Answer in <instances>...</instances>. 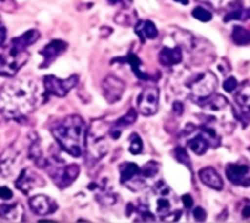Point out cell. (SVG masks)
<instances>
[{"mask_svg": "<svg viewBox=\"0 0 250 223\" xmlns=\"http://www.w3.org/2000/svg\"><path fill=\"white\" fill-rule=\"evenodd\" d=\"M37 83L32 79H15L0 89V112L21 121L37 105Z\"/></svg>", "mask_w": 250, "mask_h": 223, "instance_id": "obj_1", "label": "cell"}, {"mask_svg": "<svg viewBox=\"0 0 250 223\" xmlns=\"http://www.w3.org/2000/svg\"><path fill=\"white\" fill-rule=\"evenodd\" d=\"M59 146L73 158H81L86 149V127L79 115H67L51 127Z\"/></svg>", "mask_w": 250, "mask_h": 223, "instance_id": "obj_2", "label": "cell"}, {"mask_svg": "<svg viewBox=\"0 0 250 223\" xmlns=\"http://www.w3.org/2000/svg\"><path fill=\"white\" fill-rule=\"evenodd\" d=\"M154 213L164 222H174L182 216V210L176 206V197L170 187L160 183L154 190Z\"/></svg>", "mask_w": 250, "mask_h": 223, "instance_id": "obj_3", "label": "cell"}, {"mask_svg": "<svg viewBox=\"0 0 250 223\" xmlns=\"http://www.w3.org/2000/svg\"><path fill=\"white\" fill-rule=\"evenodd\" d=\"M110 127L111 126L104 120H95L91 124L89 131L86 133V152L91 158L101 159L104 155H107Z\"/></svg>", "mask_w": 250, "mask_h": 223, "instance_id": "obj_4", "label": "cell"}, {"mask_svg": "<svg viewBox=\"0 0 250 223\" xmlns=\"http://www.w3.org/2000/svg\"><path fill=\"white\" fill-rule=\"evenodd\" d=\"M28 51L26 48H21L10 42V45L0 48V76L12 77L15 76L21 67L28 61Z\"/></svg>", "mask_w": 250, "mask_h": 223, "instance_id": "obj_5", "label": "cell"}, {"mask_svg": "<svg viewBox=\"0 0 250 223\" xmlns=\"http://www.w3.org/2000/svg\"><path fill=\"white\" fill-rule=\"evenodd\" d=\"M42 169L48 172L54 184L62 190L72 186L79 175L78 165H64L62 159H56V158H47Z\"/></svg>", "mask_w": 250, "mask_h": 223, "instance_id": "obj_6", "label": "cell"}, {"mask_svg": "<svg viewBox=\"0 0 250 223\" xmlns=\"http://www.w3.org/2000/svg\"><path fill=\"white\" fill-rule=\"evenodd\" d=\"M188 86L190 89V96L195 102L204 104L208 101L217 89V76L211 72L199 73L189 79Z\"/></svg>", "mask_w": 250, "mask_h": 223, "instance_id": "obj_7", "label": "cell"}, {"mask_svg": "<svg viewBox=\"0 0 250 223\" xmlns=\"http://www.w3.org/2000/svg\"><path fill=\"white\" fill-rule=\"evenodd\" d=\"M192 131L193 136L188 140V146L195 155H205L211 148H217L220 145L217 130L209 126H204L201 129L192 126Z\"/></svg>", "mask_w": 250, "mask_h": 223, "instance_id": "obj_8", "label": "cell"}, {"mask_svg": "<svg viewBox=\"0 0 250 223\" xmlns=\"http://www.w3.org/2000/svg\"><path fill=\"white\" fill-rule=\"evenodd\" d=\"M78 80H79L78 74H73L67 79H57L56 76L48 74L42 79V83H44V91L47 95L64 98L70 92V89L76 86Z\"/></svg>", "mask_w": 250, "mask_h": 223, "instance_id": "obj_9", "label": "cell"}, {"mask_svg": "<svg viewBox=\"0 0 250 223\" xmlns=\"http://www.w3.org/2000/svg\"><path fill=\"white\" fill-rule=\"evenodd\" d=\"M145 177L142 175V169L133 162H125L120 165V183L130 190H142L145 187Z\"/></svg>", "mask_w": 250, "mask_h": 223, "instance_id": "obj_10", "label": "cell"}, {"mask_svg": "<svg viewBox=\"0 0 250 223\" xmlns=\"http://www.w3.org/2000/svg\"><path fill=\"white\" fill-rule=\"evenodd\" d=\"M158 102L160 89L157 86H146L138 96V111L145 117H151L158 111Z\"/></svg>", "mask_w": 250, "mask_h": 223, "instance_id": "obj_11", "label": "cell"}, {"mask_svg": "<svg viewBox=\"0 0 250 223\" xmlns=\"http://www.w3.org/2000/svg\"><path fill=\"white\" fill-rule=\"evenodd\" d=\"M15 186L23 194H28L29 191H32L35 188L44 187L45 181L37 172H34V171H31L28 168H23V169L19 171V174H18V177L15 180Z\"/></svg>", "mask_w": 250, "mask_h": 223, "instance_id": "obj_12", "label": "cell"}, {"mask_svg": "<svg viewBox=\"0 0 250 223\" xmlns=\"http://www.w3.org/2000/svg\"><path fill=\"white\" fill-rule=\"evenodd\" d=\"M227 180L239 187H250V165L248 164H229L226 168Z\"/></svg>", "mask_w": 250, "mask_h": 223, "instance_id": "obj_13", "label": "cell"}, {"mask_svg": "<svg viewBox=\"0 0 250 223\" xmlns=\"http://www.w3.org/2000/svg\"><path fill=\"white\" fill-rule=\"evenodd\" d=\"M125 82L116 76H107L103 80V95L108 104H116L122 99L125 92Z\"/></svg>", "mask_w": 250, "mask_h": 223, "instance_id": "obj_14", "label": "cell"}, {"mask_svg": "<svg viewBox=\"0 0 250 223\" xmlns=\"http://www.w3.org/2000/svg\"><path fill=\"white\" fill-rule=\"evenodd\" d=\"M18 162H19V153L13 149L9 148L6 149L1 155H0V172L3 177H15L16 174H19V168H18Z\"/></svg>", "mask_w": 250, "mask_h": 223, "instance_id": "obj_15", "label": "cell"}, {"mask_svg": "<svg viewBox=\"0 0 250 223\" xmlns=\"http://www.w3.org/2000/svg\"><path fill=\"white\" fill-rule=\"evenodd\" d=\"M67 42L66 41H63V39H51L45 47H42L41 48V51H40V54L44 57V61H42V64L40 66L41 69H44V67H48L59 56H62L66 50H67Z\"/></svg>", "mask_w": 250, "mask_h": 223, "instance_id": "obj_16", "label": "cell"}, {"mask_svg": "<svg viewBox=\"0 0 250 223\" xmlns=\"http://www.w3.org/2000/svg\"><path fill=\"white\" fill-rule=\"evenodd\" d=\"M29 207L31 210L38 215V216H47V215H51L57 210V203L48 197V196H44V194H37L34 197L29 199Z\"/></svg>", "mask_w": 250, "mask_h": 223, "instance_id": "obj_17", "label": "cell"}, {"mask_svg": "<svg viewBox=\"0 0 250 223\" xmlns=\"http://www.w3.org/2000/svg\"><path fill=\"white\" fill-rule=\"evenodd\" d=\"M158 60L166 67H174L182 63L183 60V51L182 47H163L158 53Z\"/></svg>", "mask_w": 250, "mask_h": 223, "instance_id": "obj_18", "label": "cell"}, {"mask_svg": "<svg viewBox=\"0 0 250 223\" xmlns=\"http://www.w3.org/2000/svg\"><path fill=\"white\" fill-rule=\"evenodd\" d=\"M198 175H199L201 183H202V184H205L207 187H209V188H212V190H217V191L223 190L224 183H223V180H221L220 174H218L214 168H211V167L202 168V169L199 171V174H198Z\"/></svg>", "mask_w": 250, "mask_h": 223, "instance_id": "obj_19", "label": "cell"}, {"mask_svg": "<svg viewBox=\"0 0 250 223\" xmlns=\"http://www.w3.org/2000/svg\"><path fill=\"white\" fill-rule=\"evenodd\" d=\"M23 219V207L19 203L0 204V222H21Z\"/></svg>", "mask_w": 250, "mask_h": 223, "instance_id": "obj_20", "label": "cell"}, {"mask_svg": "<svg viewBox=\"0 0 250 223\" xmlns=\"http://www.w3.org/2000/svg\"><path fill=\"white\" fill-rule=\"evenodd\" d=\"M135 32L141 38V41L154 39V38L158 37V29L154 25V22H151V20H141V22H138L136 26H135Z\"/></svg>", "mask_w": 250, "mask_h": 223, "instance_id": "obj_21", "label": "cell"}, {"mask_svg": "<svg viewBox=\"0 0 250 223\" xmlns=\"http://www.w3.org/2000/svg\"><path fill=\"white\" fill-rule=\"evenodd\" d=\"M234 98H236V104H237L242 115H245L246 118H250V83L242 86Z\"/></svg>", "mask_w": 250, "mask_h": 223, "instance_id": "obj_22", "label": "cell"}, {"mask_svg": "<svg viewBox=\"0 0 250 223\" xmlns=\"http://www.w3.org/2000/svg\"><path fill=\"white\" fill-rule=\"evenodd\" d=\"M40 38V32L37 29H29L25 34H22L21 37H16L15 39H12V42L21 48H28L29 45H32L37 39Z\"/></svg>", "mask_w": 250, "mask_h": 223, "instance_id": "obj_23", "label": "cell"}, {"mask_svg": "<svg viewBox=\"0 0 250 223\" xmlns=\"http://www.w3.org/2000/svg\"><path fill=\"white\" fill-rule=\"evenodd\" d=\"M126 61L129 63L130 69L133 70V73L136 74L138 79H142V80L149 79V76L142 70V61H141V58H139L136 54H129V56L126 57Z\"/></svg>", "mask_w": 250, "mask_h": 223, "instance_id": "obj_24", "label": "cell"}, {"mask_svg": "<svg viewBox=\"0 0 250 223\" xmlns=\"http://www.w3.org/2000/svg\"><path fill=\"white\" fill-rule=\"evenodd\" d=\"M231 38L237 45H248V44H250V31L237 25L233 29Z\"/></svg>", "mask_w": 250, "mask_h": 223, "instance_id": "obj_25", "label": "cell"}, {"mask_svg": "<svg viewBox=\"0 0 250 223\" xmlns=\"http://www.w3.org/2000/svg\"><path fill=\"white\" fill-rule=\"evenodd\" d=\"M136 118H138V112H136V110H133V108H130L122 118H119L116 123H114V126L116 127H119V129H126V127H129V126H132L135 121H136Z\"/></svg>", "mask_w": 250, "mask_h": 223, "instance_id": "obj_26", "label": "cell"}, {"mask_svg": "<svg viewBox=\"0 0 250 223\" xmlns=\"http://www.w3.org/2000/svg\"><path fill=\"white\" fill-rule=\"evenodd\" d=\"M142 150H144L142 139L139 137V134L133 133L129 139V152L132 155H139V153H142Z\"/></svg>", "mask_w": 250, "mask_h": 223, "instance_id": "obj_27", "label": "cell"}, {"mask_svg": "<svg viewBox=\"0 0 250 223\" xmlns=\"http://www.w3.org/2000/svg\"><path fill=\"white\" fill-rule=\"evenodd\" d=\"M192 16L195 19L201 20V22H209L212 19V13L207 7H204V6H196L193 9V12H192Z\"/></svg>", "mask_w": 250, "mask_h": 223, "instance_id": "obj_28", "label": "cell"}, {"mask_svg": "<svg viewBox=\"0 0 250 223\" xmlns=\"http://www.w3.org/2000/svg\"><path fill=\"white\" fill-rule=\"evenodd\" d=\"M157 172H158V164L154 162V161L148 162V164L144 167V169H142V175H144L145 178H152V177L157 175Z\"/></svg>", "mask_w": 250, "mask_h": 223, "instance_id": "obj_29", "label": "cell"}, {"mask_svg": "<svg viewBox=\"0 0 250 223\" xmlns=\"http://www.w3.org/2000/svg\"><path fill=\"white\" fill-rule=\"evenodd\" d=\"M207 3H209L212 7L221 10V9H229L230 6H233L234 3H237L239 0H204Z\"/></svg>", "mask_w": 250, "mask_h": 223, "instance_id": "obj_30", "label": "cell"}, {"mask_svg": "<svg viewBox=\"0 0 250 223\" xmlns=\"http://www.w3.org/2000/svg\"><path fill=\"white\" fill-rule=\"evenodd\" d=\"M174 156H176V159H177L180 164H185L186 167L190 168V159H189V156H188V153H186V150H185L183 148H177V149L174 150Z\"/></svg>", "mask_w": 250, "mask_h": 223, "instance_id": "obj_31", "label": "cell"}, {"mask_svg": "<svg viewBox=\"0 0 250 223\" xmlns=\"http://www.w3.org/2000/svg\"><path fill=\"white\" fill-rule=\"evenodd\" d=\"M237 88H239V82H237L236 77L230 76V77H227V79L224 80V91H227V92H234Z\"/></svg>", "mask_w": 250, "mask_h": 223, "instance_id": "obj_32", "label": "cell"}, {"mask_svg": "<svg viewBox=\"0 0 250 223\" xmlns=\"http://www.w3.org/2000/svg\"><path fill=\"white\" fill-rule=\"evenodd\" d=\"M193 218H195V221H198V222H204V221L207 219V212H205L202 207H196V209L193 210Z\"/></svg>", "mask_w": 250, "mask_h": 223, "instance_id": "obj_33", "label": "cell"}, {"mask_svg": "<svg viewBox=\"0 0 250 223\" xmlns=\"http://www.w3.org/2000/svg\"><path fill=\"white\" fill-rule=\"evenodd\" d=\"M12 197H13V194H12L10 188H7V187L1 186V187H0V199H1V200H4V202H7V200H10Z\"/></svg>", "mask_w": 250, "mask_h": 223, "instance_id": "obj_34", "label": "cell"}, {"mask_svg": "<svg viewBox=\"0 0 250 223\" xmlns=\"http://www.w3.org/2000/svg\"><path fill=\"white\" fill-rule=\"evenodd\" d=\"M183 108H185L183 104L179 102V101L173 104V112H174L176 115H182V114H183Z\"/></svg>", "mask_w": 250, "mask_h": 223, "instance_id": "obj_35", "label": "cell"}, {"mask_svg": "<svg viewBox=\"0 0 250 223\" xmlns=\"http://www.w3.org/2000/svg\"><path fill=\"white\" fill-rule=\"evenodd\" d=\"M182 202H183L185 207H188V209H190V207L193 206V199H192L189 194H185V196L182 197Z\"/></svg>", "mask_w": 250, "mask_h": 223, "instance_id": "obj_36", "label": "cell"}, {"mask_svg": "<svg viewBox=\"0 0 250 223\" xmlns=\"http://www.w3.org/2000/svg\"><path fill=\"white\" fill-rule=\"evenodd\" d=\"M4 39H6V28L1 23V20H0V47L4 44Z\"/></svg>", "mask_w": 250, "mask_h": 223, "instance_id": "obj_37", "label": "cell"}, {"mask_svg": "<svg viewBox=\"0 0 250 223\" xmlns=\"http://www.w3.org/2000/svg\"><path fill=\"white\" fill-rule=\"evenodd\" d=\"M242 218L243 219H249L250 218V204H246L242 210Z\"/></svg>", "mask_w": 250, "mask_h": 223, "instance_id": "obj_38", "label": "cell"}, {"mask_svg": "<svg viewBox=\"0 0 250 223\" xmlns=\"http://www.w3.org/2000/svg\"><path fill=\"white\" fill-rule=\"evenodd\" d=\"M174 1H177V3H180V4H183V6L189 4V0H174Z\"/></svg>", "mask_w": 250, "mask_h": 223, "instance_id": "obj_39", "label": "cell"}, {"mask_svg": "<svg viewBox=\"0 0 250 223\" xmlns=\"http://www.w3.org/2000/svg\"><path fill=\"white\" fill-rule=\"evenodd\" d=\"M243 16H246V19H250V9H248V10L243 13Z\"/></svg>", "mask_w": 250, "mask_h": 223, "instance_id": "obj_40", "label": "cell"}, {"mask_svg": "<svg viewBox=\"0 0 250 223\" xmlns=\"http://www.w3.org/2000/svg\"><path fill=\"white\" fill-rule=\"evenodd\" d=\"M111 4H117V3H120V1H123V0H108Z\"/></svg>", "mask_w": 250, "mask_h": 223, "instance_id": "obj_41", "label": "cell"}]
</instances>
